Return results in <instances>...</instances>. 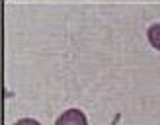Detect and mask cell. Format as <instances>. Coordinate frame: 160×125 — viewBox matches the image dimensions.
Segmentation results:
<instances>
[{"label": "cell", "instance_id": "cell-1", "mask_svg": "<svg viewBox=\"0 0 160 125\" xmlns=\"http://www.w3.org/2000/svg\"><path fill=\"white\" fill-rule=\"evenodd\" d=\"M55 125H88V117H86V113L82 112V109L70 108V109L62 112V113L57 117Z\"/></svg>", "mask_w": 160, "mask_h": 125}, {"label": "cell", "instance_id": "cell-2", "mask_svg": "<svg viewBox=\"0 0 160 125\" xmlns=\"http://www.w3.org/2000/svg\"><path fill=\"white\" fill-rule=\"evenodd\" d=\"M147 37H148V43L150 47H154L156 51H160V23H154L147 29Z\"/></svg>", "mask_w": 160, "mask_h": 125}, {"label": "cell", "instance_id": "cell-3", "mask_svg": "<svg viewBox=\"0 0 160 125\" xmlns=\"http://www.w3.org/2000/svg\"><path fill=\"white\" fill-rule=\"evenodd\" d=\"M14 125H41L37 119H33V117H22V119H18Z\"/></svg>", "mask_w": 160, "mask_h": 125}, {"label": "cell", "instance_id": "cell-4", "mask_svg": "<svg viewBox=\"0 0 160 125\" xmlns=\"http://www.w3.org/2000/svg\"><path fill=\"white\" fill-rule=\"evenodd\" d=\"M119 119H121V115H119V113H117V115L113 117V121H111L109 125H117V123H119Z\"/></svg>", "mask_w": 160, "mask_h": 125}]
</instances>
